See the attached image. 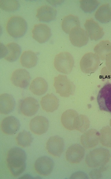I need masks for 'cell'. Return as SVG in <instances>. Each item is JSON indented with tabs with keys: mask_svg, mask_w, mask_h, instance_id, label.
Wrapping results in <instances>:
<instances>
[{
	"mask_svg": "<svg viewBox=\"0 0 111 179\" xmlns=\"http://www.w3.org/2000/svg\"><path fill=\"white\" fill-rule=\"evenodd\" d=\"M64 141L61 137L53 136L50 138L46 144V149L48 152L55 157H59L62 154L64 149Z\"/></svg>",
	"mask_w": 111,
	"mask_h": 179,
	"instance_id": "10",
	"label": "cell"
},
{
	"mask_svg": "<svg viewBox=\"0 0 111 179\" xmlns=\"http://www.w3.org/2000/svg\"><path fill=\"white\" fill-rule=\"evenodd\" d=\"M97 99L101 110L111 113V84H105L100 90Z\"/></svg>",
	"mask_w": 111,
	"mask_h": 179,
	"instance_id": "6",
	"label": "cell"
},
{
	"mask_svg": "<svg viewBox=\"0 0 111 179\" xmlns=\"http://www.w3.org/2000/svg\"><path fill=\"white\" fill-rule=\"evenodd\" d=\"M15 102L10 95L4 93L0 96V112L2 114H7L14 109Z\"/></svg>",
	"mask_w": 111,
	"mask_h": 179,
	"instance_id": "21",
	"label": "cell"
},
{
	"mask_svg": "<svg viewBox=\"0 0 111 179\" xmlns=\"http://www.w3.org/2000/svg\"><path fill=\"white\" fill-rule=\"evenodd\" d=\"M94 51L100 59L104 60L111 53V42L107 40L102 41L95 46Z\"/></svg>",
	"mask_w": 111,
	"mask_h": 179,
	"instance_id": "28",
	"label": "cell"
},
{
	"mask_svg": "<svg viewBox=\"0 0 111 179\" xmlns=\"http://www.w3.org/2000/svg\"><path fill=\"white\" fill-rule=\"evenodd\" d=\"M85 153L84 149L78 144H75L70 146L67 150L65 156L70 163L77 164L82 160Z\"/></svg>",
	"mask_w": 111,
	"mask_h": 179,
	"instance_id": "15",
	"label": "cell"
},
{
	"mask_svg": "<svg viewBox=\"0 0 111 179\" xmlns=\"http://www.w3.org/2000/svg\"><path fill=\"white\" fill-rule=\"evenodd\" d=\"M30 79L29 73L23 69L15 70L12 73L11 77V81L14 85L23 88H25L28 87Z\"/></svg>",
	"mask_w": 111,
	"mask_h": 179,
	"instance_id": "14",
	"label": "cell"
},
{
	"mask_svg": "<svg viewBox=\"0 0 111 179\" xmlns=\"http://www.w3.org/2000/svg\"><path fill=\"white\" fill-rule=\"evenodd\" d=\"M39 105L37 101L31 97H27L20 102L19 108L20 112L25 116L30 117L37 112Z\"/></svg>",
	"mask_w": 111,
	"mask_h": 179,
	"instance_id": "9",
	"label": "cell"
},
{
	"mask_svg": "<svg viewBox=\"0 0 111 179\" xmlns=\"http://www.w3.org/2000/svg\"><path fill=\"white\" fill-rule=\"evenodd\" d=\"M71 179H86L87 177L85 173L82 172H77L73 173L71 176Z\"/></svg>",
	"mask_w": 111,
	"mask_h": 179,
	"instance_id": "35",
	"label": "cell"
},
{
	"mask_svg": "<svg viewBox=\"0 0 111 179\" xmlns=\"http://www.w3.org/2000/svg\"><path fill=\"white\" fill-rule=\"evenodd\" d=\"M99 58L95 54L90 52L85 54L80 62V67L84 73L94 72L98 68L100 63Z\"/></svg>",
	"mask_w": 111,
	"mask_h": 179,
	"instance_id": "5",
	"label": "cell"
},
{
	"mask_svg": "<svg viewBox=\"0 0 111 179\" xmlns=\"http://www.w3.org/2000/svg\"><path fill=\"white\" fill-rule=\"evenodd\" d=\"M32 33L33 38L40 43L48 40L51 34L50 27L46 24L42 23L34 25Z\"/></svg>",
	"mask_w": 111,
	"mask_h": 179,
	"instance_id": "16",
	"label": "cell"
},
{
	"mask_svg": "<svg viewBox=\"0 0 111 179\" xmlns=\"http://www.w3.org/2000/svg\"><path fill=\"white\" fill-rule=\"evenodd\" d=\"M27 29L25 20L22 17L17 16H11L8 20L6 25V30L12 37L17 38L22 36Z\"/></svg>",
	"mask_w": 111,
	"mask_h": 179,
	"instance_id": "3",
	"label": "cell"
},
{
	"mask_svg": "<svg viewBox=\"0 0 111 179\" xmlns=\"http://www.w3.org/2000/svg\"><path fill=\"white\" fill-rule=\"evenodd\" d=\"M99 141L103 146L111 147V128L109 126L104 127L101 130Z\"/></svg>",
	"mask_w": 111,
	"mask_h": 179,
	"instance_id": "30",
	"label": "cell"
},
{
	"mask_svg": "<svg viewBox=\"0 0 111 179\" xmlns=\"http://www.w3.org/2000/svg\"><path fill=\"white\" fill-rule=\"evenodd\" d=\"M110 126L111 127V119H110Z\"/></svg>",
	"mask_w": 111,
	"mask_h": 179,
	"instance_id": "37",
	"label": "cell"
},
{
	"mask_svg": "<svg viewBox=\"0 0 111 179\" xmlns=\"http://www.w3.org/2000/svg\"><path fill=\"white\" fill-rule=\"evenodd\" d=\"M37 57L36 53L31 50L24 51L20 59L21 65L28 68L35 67L37 64Z\"/></svg>",
	"mask_w": 111,
	"mask_h": 179,
	"instance_id": "27",
	"label": "cell"
},
{
	"mask_svg": "<svg viewBox=\"0 0 111 179\" xmlns=\"http://www.w3.org/2000/svg\"><path fill=\"white\" fill-rule=\"evenodd\" d=\"M26 156L24 150L18 147H13L7 152V162L11 174L17 177L25 170Z\"/></svg>",
	"mask_w": 111,
	"mask_h": 179,
	"instance_id": "1",
	"label": "cell"
},
{
	"mask_svg": "<svg viewBox=\"0 0 111 179\" xmlns=\"http://www.w3.org/2000/svg\"><path fill=\"white\" fill-rule=\"evenodd\" d=\"M100 133L97 130L91 129L84 132L80 139L81 143L85 148L89 149L94 147L99 141Z\"/></svg>",
	"mask_w": 111,
	"mask_h": 179,
	"instance_id": "18",
	"label": "cell"
},
{
	"mask_svg": "<svg viewBox=\"0 0 111 179\" xmlns=\"http://www.w3.org/2000/svg\"><path fill=\"white\" fill-rule=\"evenodd\" d=\"M74 61L71 55L67 52H63L57 55L54 59V65L59 72L68 74L71 71Z\"/></svg>",
	"mask_w": 111,
	"mask_h": 179,
	"instance_id": "4",
	"label": "cell"
},
{
	"mask_svg": "<svg viewBox=\"0 0 111 179\" xmlns=\"http://www.w3.org/2000/svg\"><path fill=\"white\" fill-rule=\"evenodd\" d=\"M95 16L99 22L105 23L111 21V7L108 4L100 6L96 11Z\"/></svg>",
	"mask_w": 111,
	"mask_h": 179,
	"instance_id": "25",
	"label": "cell"
},
{
	"mask_svg": "<svg viewBox=\"0 0 111 179\" xmlns=\"http://www.w3.org/2000/svg\"><path fill=\"white\" fill-rule=\"evenodd\" d=\"M84 27L89 37L91 40H99L104 34L102 28L92 18L86 21L84 24Z\"/></svg>",
	"mask_w": 111,
	"mask_h": 179,
	"instance_id": "12",
	"label": "cell"
},
{
	"mask_svg": "<svg viewBox=\"0 0 111 179\" xmlns=\"http://www.w3.org/2000/svg\"><path fill=\"white\" fill-rule=\"evenodd\" d=\"M57 13L55 8L48 5H43L37 9L36 16L40 21L49 22L55 18Z\"/></svg>",
	"mask_w": 111,
	"mask_h": 179,
	"instance_id": "20",
	"label": "cell"
},
{
	"mask_svg": "<svg viewBox=\"0 0 111 179\" xmlns=\"http://www.w3.org/2000/svg\"><path fill=\"white\" fill-rule=\"evenodd\" d=\"M19 4L15 0H0V7L3 10L7 11H13L18 9Z\"/></svg>",
	"mask_w": 111,
	"mask_h": 179,
	"instance_id": "33",
	"label": "cell"
},
{
	"mask_svg": "<svg viewBox=\"0 0 111 179\" xmlns=\"http://www.w3.org/2000/svg\"><path fill=\"white\" fill-rule=\"evenodd\" d=\"M20 124L19 120L14 116H10L5 118L1 124V128L5 134L12 135L19 129Z\"/></svg>",
	"mask_w": 111,
	"mask_h": 179,
	"instance_id": "19",
	"label": "cell"
},
{
	"mask_svg": "<svg viewBox=\"0 0 111 179\" xmlns=\"http://www.w3.org/2000/svg\"><path fill=\"white\" fill-rule=\"evenodd\" d=\"M61 27L65 33L69 34L73 29L80 27L79 19L77 16L71 14L66 16L62 20Z\"/></svg>",
	"mask_w": 111,
	"mask_h": 179,
	"instance_id": "26",
	"label": "cell"
},
{
	"mask_svg": "<svg viewBox=\"0 0 111 179\" xmlns=\"http://www.w3.org/2000/svg\"><path fill=\"white\" fill-rule=\"evenodd\" d=\"M40 103L44 110L47 112H52L57 109L59 100L53 94H47L42 98Z\"/></svg>",
	"mask_w": 111,
	"mask_h": 179,
	"instance_id": "22",
	"label": "cell"
},
{
	"mask_svg": "<svg viewBox=\"0 0 111 179\" xmlns=\"http://www.w3.org/2000/svg\"><path fill=\"white\" fill-rule=\"evenodd\" d=\"M99 2L96 0H81L80 1L81 9L86 13L94 11L98 5Z\"/></svg>",
	"mask_w": 111,
	"mask_h": 179,
	"instance_id": "32",
	"label": "cell"
},
{
	"mask_svg": "<svg viewBox=\"0 0 111 179\" xmlns=\"http://www.w3.org/2000/svg\"><path fill=\"white\" fill-rule=\"evenodd\" d=\"M16 142L19 146L25 147L29 146L33 140L31 134L27 131L23 130L20 132L16 138Z\"/></svg>",
	"mask_w": 111,
	"mask_h": 179,
	"instance_id": "29",
	"label": "cell"
},
{
	"mask_svg": "<svg viewBox=\"0 0 111 179\" xmlns=\"http://www.w3.org/2000/svg\"><path fill=\"white\" fill-rule=\"evenodd\" d=\"M48 88V84L46 80L42 78L38 77L32 81L29 89L34 94L41 95L46 92Z\"/></svg>",
	"mask_w": 111,
	"mask_h": 179,
	"instance_id": "24",
	"label": "cell"
},
{
	"mask_svg": "<svg viewBox=\"0 0 111 179\" xmlns=\"http://www.w3.org/2000/svg\"><path fill=\"white\" fill-rule=\"evenodd\" d=\"M49 126L47 119L42 116H37L32 118L29 124L30 130L35 134L41 135L46 132Z\"/></svg>",
	"mask_w": 111,
	"mask_h": 179,
	"instance_id": "17",
	"label": "cell"
},
{
	"mask_svg": "<svg viewBox=\"0 0 111 179\" xmlns=\"http://www.w3.org/2000/svg\"><path fill=\"white\" fill-rule=\"evenodd\" d=\"M54 166L53 162L50 158L42 156L36 160L34 167L38 174L42 176H47L52 172Z\"/></svg>",
	"mask_w": 111,
	"mask_h": 179,
	"instance_id": "11",
	"label": "cell"
},
{
	"mask_svg": "<svg viewBox=\"0 0 111 179\" xmlns=\"http://www.w3.org/2000/svg\"><path fill=\"white\" fill-rule=\"evenodd\" d=\"M89 36L84 29L80 27L73 29L69 33V38L74 46L82 47L86 44L89 41Z\"/></svg>",
	"mask_w": 111,
	"mask_h": 179,
	"instance_id": "13",
	"label": "cell"
},
{
	"mask_svg": "<svg viewBox=\"0 0 111 179\" xmlns=\"http://www.w3.org/2000/svg\"><path fill=\"white\" fill-rule=\"evenodd\" d=\"M100 171L97 169L91 171L89 173V176L91 178H99L101 177Z\"/></svg>",
	"mask_w": 111,
	"mask_h": 179,
	"instance_id": "36",
	"label": "cell"
},
{
	"mask_svg": "<svg viewBox=\"0 0 111 179\" xmlns=\"http://www.w3.org/2000/svg\"><path fill=\"white\" fill-rule=\"evenodd\" d=\"M78 115L75 111L68 110L63 113L61 117V121L63 126L70 130L75 129V124Z\"/></svg>",
	"mask_w": 111,
	"mask_h": 179,
	"instance_id": "23",
	"label": "cell"
},
{
	"mask_svg": "<svg viewBox=\"0 0 111 179\" xmlns=\"http://www.w3.org/2000/svg\"><path fill=\"white\" fill-rule=\"evenodd\" d=\"M20 53L19 46L15 42H10L6 45L0 44V57L10 62L15 61Z\"/></svg>",
	"mask_w": 111,
	"mask_h": 179,
	"instance_id": "7",
	"label": "cell"
},
{
	"mask_svg": "<svg viewBox=\"0 0 111 179\" xmlns=\"http://www.w3.org/2000/svg\"><path fill=\"white\" fill-rule=\"evenodd\" d=\"M105 60L106 67L102 68L101 73L107 78H111V53L106 56Z\"/></svg>",
	"mask_w": 111,
	"mask_h": 179,
	"instance_id": "34",
	"label": "cell"
},
{
	"mask_svg": "<svg viewBox=\"0 0 111 179\" xmlns=\"http://www.w3.org/2000/svg\"><path fill=\"white\" fill-rule=\"evenodd\" d=\"M89 121L86 116L78 115L75 123V129L81 132H84L89 128Z\"/></svg>",
	"mask_w": 111,
	"mask_h": 179,
	"instance_id": "31",
	"label": "cell"
},
{
	"mask_svg": "<svg viewBox=\"0 0 111 179\" xmlns=\"http://www.w3.org/2000/svg\"><path fill=\"white\" fill-rule=\"evenodd\" d=\"M54 85L57 93L62 97H68L72 93V83L65 75H59L55 77Z\"/></svg>",
	"mask_w": 111,
	"mask_h": 179,
	"instance_id": "8",
	"label": "cell"
},
{
	"mask_svg": "<svg viewBox=\"0 0 111 179\" xmlns=\"http://www.w3.org/2000/svg\"><path fill=\"white\" fill-rule=\"evenodd\" d=\"M109 151L104 148H99L94 149L86 155L85 162L90 168H96L104 165L110 158Z\"/></svg>",
	"mask_w": 111,
	"mask_h": 179,
	"instance_id": "2",
	"label": "cell"
}]
</instances>
